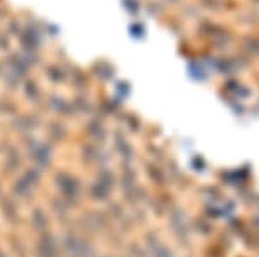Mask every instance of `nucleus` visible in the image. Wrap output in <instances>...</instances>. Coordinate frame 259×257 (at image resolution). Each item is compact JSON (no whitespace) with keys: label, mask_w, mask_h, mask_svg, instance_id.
Returning a JSON list of instances; mask_svg holds the SVG:
<instances>
[{"label":"nucleus","mask_w":259,"mask_h":257,"mask_svg":"<svg viewBox=\"0 0 259 257\" xmlns=\"http://www.w3.org/2000/svg\"><path fill=\"white\" fill-rule=\"evenodd\" d=\"M0 257H7V254H6V252L2 250V248H0Z\"/></svg>","instance_id":"f257e3e1"}]
</instances>
